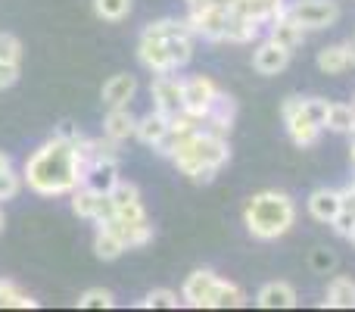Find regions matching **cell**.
Here are the masks:
<instances>
[{
  "label": "cell",
  "mask_w": 355,
  "mask_h": 312,
  "mask_svg": "<svg viewBox=\"0 0 355 312\" xmlns=\"http://www.w3.org/2000/svg\"><path fill=\"white\" fill-rule=\"evenodd\" d=\"M135 0H94V13H97L103 22H122L128 19Z\"/></svg>",
  "instance_id": "obj_31"
},
{
  "label": "cell",
  "mask_w": 355,
  "mask_h": 312,
  "mask_svg": "<svg viewBox=\"0 0 355 312\" xmlns=\"http://www.w3.org/2000/svg\"><path fill=\"white\" fill-rule=\"evenodd\" d=\"M137 131V116L128 110V106H110V113H106L103 119V135L112 138V141H128V138H135Z\"/></svg>",
  "instance_id": "obj_17"
},
{
  "label": "cell",
  "mask_w": 355,
  "mask_h": 312,
  "mask_svg": "<svg viewBox=\"0 0 355 312\" xmlns=\"http://www.w3.org/2000/svg\"><path fill=\"white\" fill-rule=\"evenodd\" d=\"M81 184L100 190V194H110L119 184V159H97V163L85 165V181Z\"/></svg>",
  "instance_id": "obj_18"
},
{
  "label": "cell",
  "mask_w": 355,
  "mask_h": 312,
  "mask_svg": "<svg viewBox=\"0 0 355 312\" xmlns=\"http://www.w3.org/2000/svg\"><path fill=\"white\" fill-rule=\"evenodd\" d=\"M37 300L31 294H25L22 288H16L12 281L0 278V309H35Z\"/></svg>",
  "instance_id": "obj_30"
},
{
  "label": "cell",
  "mask_w": 355,
  "mask_h": 312,
  "mask_svg": "<svg viewBox=\"0 0 355 312\" xmlns=\"http://www.w3.org/2000/svg\"><path fill=\"white\" fill-rule=\"evenodd\" d=\"M137 63H141L147 72H153V75L175 72L172 56H168V47H166V41H162V38L141 35V41H137Z\"/></svg>",
  "instance_id": "obj_12"
},
{
  "label": "cell",
  "mask_w": 355,
  "mask_h": 312,
  "mask_svg": "<svg viewBox=\"0 0 355 312\" xmlns=\"http://www.w3.org/2000/svg\"><path fill=\"white\" fill-rule=\"evenodd\" d=\"M324 129L334 131V135H355V113L349 104H340V100H331L327 104V116H324Z\"/></svg>",
  "instance_id": "obj_27"
},
{
  "label": "cell",
  "mask_w": 355,
  "mask_h": 312,
  "mask_svg": "<svg viewBox=\"0 0 355 312\" xmlns=\"http://www.w3.org/2000/svg\"><path fill=\"white\" fill-rule=\"evenodd\" d=\"M287 13L293 22H300L306 31H324L334 28L343 16L337 0H287Z\"/></svg>",
  "instance_id": "obj_4"
},
{
  "label": "cell",
  "mask_w": 355,
  "mask_h": 312,
  "mask_svg": "<svg viewBox=\"0 0 355 312\" xmlns=\"http://www.w3.org/2000/svg\"><path fill=\"white\" fill-rule=\"evenodd\" d=\"M300 106H302V97H300V94H290V97L281 104V119H284V122H287L290 116H296V113H300Z\"/></svg>",
  "instance_id": "obj_39"
},
{
  "label": "cell",
  "mask_w": 355,
  "mask_h": 312,
  "mask_svg": "<svg viewBox=\"0 0 355 312\" xmlns=\"http://www.w3.org/2000/svg\"><path fill=\"white\" fill-rule=\"evenodd\" d=\"M178 306H181V297L168 288L150 290V294L141 300V309H178Z\"/></svg>",
  "instance_id": "obj_33"
},
{
  "label": "cell",
  "mask_w": 355,
  "mask_h": 312,
  "mask_svg": "<svg viewBox=\"0 0 355 312\" xmlns=\"http://www.w3.org/2000/svg\"><path fill=\"white\" fill-rule=\"evenodd\" d=\"M346 240H349V244L355 247V225H352V231H349V238H346Z\"/></svg>",
  "instance_id": "obj_45"
},
{
  "label": "cell",
  "mask_w": 355,
  "mask_h": 312,
  "mask_svg": "<svg viewBox=\"0 0 355 312\" xmlns=\"http://www.w3.org/2000/svg\"><path fill=\"white\" fill-rule=\"evenodd\" d=\"M300 303V294L290 281H268L256 294V306L262 309H293Z\"/></svg>",
  "instance_id": "obj_16"
},
{
  "label": "cell",
  "mask_w": 355,
  "mask_h": 312,
  "mask_svg": "<svg viewBox=\"0 0 355 312\" xmlns=\"http://www.w3.org/2000/svg\"><path fill=\"white\" fill-rule=\"evenodd\" d=\"M243 225L256 240H277L296 225V203L284 190H259L243 206Z\"/></svg>",
  "instance_id": "obj_3"
},
{
  "label": "cell",
  "mask_w": 355,
  "mask_h": 312,
  "mask_svg": "<svg viewBox=\"0 0 355 312\" xmlns=\"http://www.w3.org/2000/svg\"><path fill=\"white\" fill-rule=\"evenodd\" d=\"M125 250H128V247H125V240L119 238L116 228L97 225V238H94V253H97V259H103V263H112V259H119Z\"/></svg>",
  "instance_id": "obj_26"
},
{
  "label": "cell",
  "mask_w": 355,
  "mask_h": 312,
  "mask_svg": "<svg viewBox=\"0 0 355 312\" xmlns=\"http://www.w3.org/2000/svg\"><path fill=\"white\" fill-rule=\"evenodd\" d=\"M56 135H60V138H66V141H72V144L85 141V131H81L75 122H60V125H56Z\"/></svg>",
  "instance_id": "obj_38"
},
{
  "label": "cell",
  "mask_w": 355,
  "mask_h": 312,
  "mask_svg": "<svg viewBox=\"0 0 355 312\" xmlns=\"http://www.w3.org/2000/svg\"><path fill=\"white\" fill-rule=\"evenodd\" d=\"M6 169H12V159L3 154V150H0V172H6Z\"/></svg>",
  "instance_id": "obj_41"
},
{
  "label": "cell",
  "mask_w": 355,
  "mask_h": 312,
  "mask_svg": "<svg viewBox=\"0 0 355 312\" xmlns=\"http://www.w3.org/2000/svg\"><path fill=\"white\" fill-rule=\"evenodd\" d=\"M349 163H352V169H355V135H352V144H349Z\"/></svg>",
  "instance_id": "obj_42"
},
{
  "label": "cell",
  "mask_w": 355,
  "mask_h": 312,
  "mask_svg": "<svg viewBox=\"0 0 355 312\" xmlns=\"http://www.w3.org/2000/svg\"><path fill=\"white\" fill-rule=\"evenodd\" d=\"M221 278L215 275L212 269H196L184 278V288H181V303L193 309H212V297L215 288H218Z\"/></svg>",
  "instance_id": "obj_8"
},
{
  "label": "cell",
  "mask_w": 355,
  "mask_h": 312,
  "mask_svg": "<svg viewBox=\"0 0 355 312\" xmlns=\"http://www.w3.org/2000/svg\"><path fill=\"white\" fill-rule=\"evenodd\" d=\"M324 306L331 309H355V281L349 275H334L324 290Z\"/></svg>",
  "instance_id": "obj_25"
},
{
  "label": "cell",
  "mask_w": 355,
  "mask_h": 312,
  "mask_svg": "<svg viewBox=\"0 0 355 312\" xmlns=\"http://www.w3.org/2000/svg\"><path fill=\"white\" fill-rule=\"evenodd\" d=\"M315 63H318V69L324 75H343L346 69L352 66L349 41H340V44H327V47H321L318 56H315Z\"/></svg>",
  "instance_id": "obj_22"
},
{
  "label": "cell",
  "mask_w": 355,
  "mask_h": 312,
  "mask_svg": "<svg viewBox=\"0 0 355 312\" xmlns=\"http://www.w3.org/2000/svg\"><path fill=\"white\" fill-rule=\"evenodd\" d=\"M16 81H19V63H6V60H0V91L12 88Z\"/></svg>",
  "instance_id": "obj_37"
},
{
  "label": "cell",
  "mask_w": 355,
  "mask_h": 312,
  "mask_svg": "<svg viewBox=\"0 0 355 312\" xmlns=\"http://www.w3.org/2000/svg\"><path fill=\"white\" fill-rule=\"evenodd\" d=\"M349 106H352V113H355V94H352V104Z\"/></svg>",
  "instance_id": "obj_46"
},
{
  "label": "cell",
  "mask_w": 355,
  "mask_h": 312,
  "mask_svg": "<svg viewBox=\"0 0 355 312\" xmlns=\"http://www.w3.org/2000/svg\"><path fill=\"white\" fill-rule=\"evenodd\" d=\"M69 200H72V213L78 215V219L94 222V225H103V222H110L112 215H116L110 194H100V190L87 188V184H78V188L69 194Z\"/></svg>",
  "instance_id": "obj_7"
},
{
  "label": "cell",
  "mask_w": 355,
  "mask_h": 312,
  "mask_svg": "<svg viewBox=\"0 0 355 312\" xmlns=\"http://www.w3.org/2000/svg\"><path fill=\"white\" fill-rule=\"evenodd\" d=\"M306 209L315 222L321 225H331L340 213V190L337 188H315L306 200Z\"/></svg>",
  "instance_id": "obj_14"
},
{
  "label": "cell",
  "mask_w": 355,
  "mask_h": 312,
  "mask_svg": "<svg viewBox=\"0 0 355 312\" xmlns=\"http://www.w3.org/2000/svg\"><path fill=\"white\" fill-rule=\"evenodd\" d=\"M22 175H16L12 169H6V172H0V203H6V200H12V197L22 190Z\"/></svg>",
  "instance_id": "obj_36"
},
{
  "label": "cell",
  "mask_w": 355,
  "mask_h": 312,
  "mask_svg": "<svg viewBox=\"0 0 355 312\" xmlns=\"http://www.w3.org/2000/svg\"><path fill=\"white\" fill-rule=\"evenodd\" d=\"M349 184H352V188H355V178H352V181H349Z\"/></svg>",
  "instance_id": "obj_47"
},
{
  "label": "cell",
  "mask_w": 355,
  "mask_h": 312,
  "mask_svg": "<svg viewBox=\"0 0 355 312\" xmlns=\"http://www.w3.org/2000/svg\"><path fill=\"white\" fill-rule=\"evenodd\" d=\"M0 60L6 63H19L22 60V41L10 31H0Z\"/></svg>",
  "instance_id": "obj_35"
},
{
  "label": "cell",
  "mask_w": 355,
  "mask_h": 312,
  "mask_svg": "<svg viewBox=\"0 0 355 312\" xmlns=\"http://www.w3.org/2000/svg\"><path fill=\"white\" fill-rule=\"evenodd\" d=\"M246 303V294L240 284L234 281H225L221 278L218 288H215V297H212V309H240Z\"/></svg>",
  "instance_id": "obj_28"
},
{
  "label": "cell",
  "mask_w": 355,
  "mask_h": 312,
  "mask_svg": "<svg viewBox=\"0 0 355 312\" xmlns=\"http://www.w3.org/2000/svg\"><path fill=\"white\" fill-rule=\"evenodd\" d=\"M135 94H137V79L128 72H119L103 85L100 97H103L106 106H128L135 100Z\"/></svg>",
  "instance_id": "obj_19"
},
{
  "label": "cell",
  "mask_w": 355,
  "mask_h": 312,
  "mask_svg": "<svg viewBox=\"0 0 355 312\" xmlns=\"http://www.w3.org/2000/svg\"><path fill=\"white\" fill-rule=\"evenodd\" d=\"M22 181L37 197H69L81 181H85V165H81L78 144L53 135L44 141L22 169Z\"/></svg>",
  "instance_id": "obj_1"
},
{
  "label": "cell",
  "mask_w": 355,
  "mask_h": 312,
  "mask_svg": "<svg viewBox=\"0 0 355 312\" xmlns=\"http://www.w3.org/2000/svg\"><path fill=\"white\" fill-rule=\"evenodd\" d=\"M275 44H281V47H287L290 54H296V50L302 47V41H306V28H302L300 22H293V19L287 16V13H281L277 19H271L268 22V35Z\"/></svg>",
  "instance_id": "obj_15"
},
{
  "label": "cell",
  "mask_w": 355,
  "mask_h": 312,
  "mask_svg": "<svg viewBox=\"0 0 355 312\" xmlns=\"http://www.w3.org/2000/svg\"><path fill=\"white\" fill-rule=\"evenodd\" d=\"M234 10L243 13V16L252 19V22H259L262 28H268L271 19H277L284 10H287V0H237Z\"/></svg>",
  "instance_id": "obj_20"
},
{
  "label": "cell",
  "mask_w": 355,
  "mask_h": 312,
  "mask_svg": "<svg viewBox=\"0 0 355 312\" xmlns=\"http://www.w3.org/2000/svg\"><path fill=\"white\" fill-rule=\"evenodd\" d=\"M221 88L215 85L209 75H190V79H184V104H181V113H187V116L193 119H206V113L212 110V104L218 100Z\"/></svg>",
  "instance_id": "obj_6"
},
{
  "label": "cell",
  "mask_w": 355,
  "mask_h": 312,
  "mask_svg": "<svg viewBox=\"0 0 355 312\" xmlns=\"http://www.w3.org/2000/svg\"><path fill=\"white\" fill-rule=\"evenodd\" d=\"M110 200H112V209H116V219L122 222H147V209H144V200H141V188L135 181H122L110 190Z\"/></svg>",
  "instance_id": "obj_10"
},
{
  "label": "cell",
  "mask_w": 355,
  "mask_h": 312,
  "mask_svg": "<svg viewBox=\"0 0 355 312\" xmlns=\"http://www.w3.org/2000/svg\"><path fill=\"white\" fill-rule=\"evenodd\" d=\"M187 10H200V6H234L237 0H184Z\"/></svg>",
  "instance_id": "obj_40"
},
{
  "label": "cell",
  "mask_w": 355,
  "mask_h": 312,
  "mask_svg": "<svg viewBox=\"0 0 355 312\" xmlns=\"http://www.w3.org/2000/svg\"><path fill=\"white\" fill-rule=\"evenodd\" d=\"M349 60H352V66H355V38L349 41Z\"/></svg>",
  "instance_id": "obj_43"
},
{
  "label": "cell",
  "mask_w": 355,
  "mask_h": 312,
  "mask_svg": "<svg viewBox=\"0 0 355 312\" xmlns=\"http://www.w3.org/2000/svg\"><path fill=\"white\" fill-rule=\"evenodd\" d=\"M168 119L172 116H166V113H159V110H150L147 116L137 119L135 138L144 144V147H156V144L166 138V131H168Z\"/></svg>",
  "instance_id": "obj_23"
},
{
  "label": "cell",
  "mask_w": 355,
  "mask_h": 312,
  "mask_svg": "<svg viewBox=\"0 0 355 312\" xmlns=\"http://www.w3.org/2000/svg\"><path fill=\"white\" fill-rule=\"evenodd\" d=\"M3 225H6V215H3V209H0V234H3Z\"/></svg>",
  "instance_id": "obj_44"
},
{
  "label": "cell",
  "mask_w": 355,
  "mask_h": 312,
  "mask_svg": "<svg viewBox=\"0 0 355 312\" xmlns=\"http://www.w3.org/2000/svg\"><path fill=\"white\" fill-rule=\"evenodd\" d=\"M337 253L331 250V247H318V250H312V256H309V265H312V272H318V275H331L334 269H337Z\"/></svg>",
  "instance_id": "obj_34"
},
{
  "label": "cell",
  "mask_w": 355,
  "mask_h": 312,
  "mask_svg": "<svg viewBox=\"0 0 355 312\" xmlns=\"http://www.w3.org/2000/svg\"><path fill=\"white\" fill-rule=\"evenodd\" d=\"M150 97H153V110L175 116L181 113L184 104V79H178L175 72H162L150 81Z\"/></svg>",
  "instance_id": "obj_9"
},
{
  "label": "cell",
  "mask_w": 355,
  "mask_h": 312,
  "mask_svg": "<svg viewBox=\"0 0 355 312\" xmlns=\"http://www.w3.org/2000/svg\"><path fill=\"white\" fill-rule=\"evenodd\" d=\"M231 22H234V6H200V10H187V25L193 38L202 41L225 44L231 38Z\"/></svg>",
  "instance_id": "obj_5"
},
{
  "label": "cell",
  "mask_w": 355,
  "mask_h": 312,
  "mask_svg": "<svg viewBox=\"0 0 355 312\" xmlns=\"http://www.w3.org/2000/svg\"><path fill=\"white\" fill-rule=\"evenodd\" d=\"M175 163V169L181 175H187L193 184H209L215 181L221 169L231 159V144H227V135H218V131L209 129H196L193 135L181 138L178 147L168 156Z\"/></svg>",
  "instance_id": "obj_2"
},
{
  "label": "cell",
  "mask_w": 355,
  "mask_h": 312,
  "mask_svg": "<svg viewBox=\"0 0 355 312\" xmlns=\"http://www.w3.org/2000/svg\"><path fill=\"white\" fill-rule=\"evenodd\" d=\"M234 122H237V100H234L231 94L221 91L218 100L212 104V110H209L206 119H202V129L218 131V135H231Z\"/></svg>",
  "instance_id": "obj_13"
},
{
  "label": "cell",
  "mask_w": 355,
  "mask_h": 312,
  "mask_svg": "<svg viewBox=\"0 0 355 312\" xmlns=\"http://www.w3.org/2000/svg\"><path fill=\"white\" fill-rule=\"evenodd\" d=\"M75 303H78V309H112L116 306V297L106 288H87Z\"/></svg>",
  "instance_id": "obj_32"
},
{
  "label": "cell",
  "mask_w": 355,
  "mask_h": 312,
  "mask_svg": "<svg viewBox=\"0 0 355 312\" xmlns=\"http://www.w3.org/2000/svg\"><path fill=\"white\" fill-rule=\"evenodd\" d=\"M193 41L196 38L190 35H175V38H166V47H168V56H172V66L175 72L184 66H190V60H193Z\"/></svg>",
  "instance_id": "obj_29"
},
{
  "label": "cell",
  "mask_w": 355,
  "mask_h": 312,
  "mask_svg": "<svg viewBox=\"0 0 355 312\" xmlns=\"http://www.w3.org/2000/svg\"><path fill=\"white\" fill-rule=\"evenodd\" d=\"M103 225L116 228L119 238L125 240V247H128V250L147 247L150 240H153V225H150V219H147V222H122V219H116V215H112V219L103 222Z\"/></svg>",
  "instance_id": "obj_21"
},
{
  "label": "cell",
  "mask_w": 355,
  "mask_h": 312,
  "mask_svg": "<svg viewBox=\"0 0 355 312\" xmlns=\"http://www.w3.org/2000/svg\"><path fill=\"white\" fill-rule=\"evenodd\" d=\"M284 125H287V135H290V141H293L296 147H315L318 138H321V131H324L318 122H312L309 116H302V106H300V113L290 116Z\"/></svg>",
  "instance_id": "obj_24"
},
{
  "label": "cell",
  "mask_w": 355,
  "mask_h": 312,
  "mask_svg": "<svg viewBox=\"0 0 355 312\" xmlns=\"http://www.w3.org/2000/svg\"><path fill=\"white\" fill-rule=\"evenodd\" d=\"M290 60H293V54L287 47H281V44H275L271 38L259 41L256 50H252V69L259 75H281L290 66Z\"/></svg>",
  "instance_id": "obj_11"
}]
</instances>
